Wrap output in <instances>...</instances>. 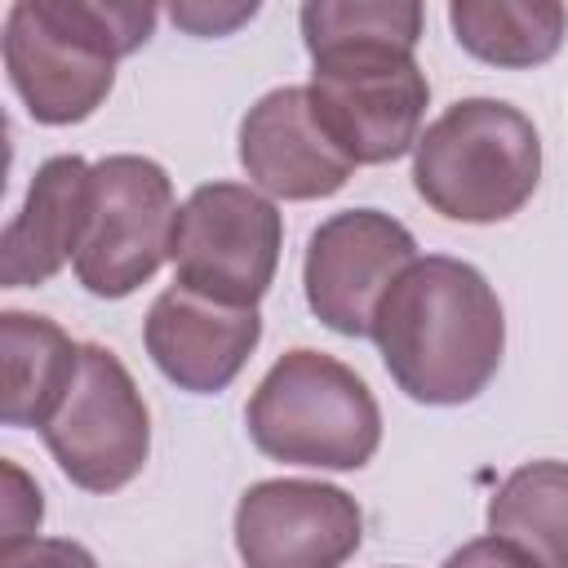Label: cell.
I'll use <instances>...</instances> for the list:
<instances>
[{"instance_id":"cell-9","label":"cell","mask_w":568,"mask_h":568,"mask_svg":"<svg viewBox=\"0 0 568 568\" xmlns=\"http://www.w3.org/2000/svg\"><path fill=\"white\" fill-rule=\"evenodd\" d=\"M413 262L417 240L399 217L382 209H342L306 240V306L324 328L342 337H368L377 302Z\"/></svg>"},{"instance_id":"cell-12","label":"cell","mask_w":568,"mask_h":568,"mask_svg":"<svg viewBox=\"0 0 568 568\" xmlns=\"http://www.w3.org/2000/svg\"><path fill=\"white\" fill-rule=\"evenodd\" d=\"M240 164L248 182L275 200H324L355 173V164L320 129L306 84H280L244 111Z\"/></svg>"},{"instance_id":"cell-18","label":"cell","mask_w":568,"mask_h":568,"mask_svg":"<svg viewBox=\"0 0 568 568\" xmlns=\"http://www.w3.org/2000/svg\"><path fill=\"white\" fill-rule=\"evenodd\" d=\"M4 532H0V546L4 541H27L40 532V519H44V497H40V484L18 466V462H4Z\"/></svg>"},{"instance_id":"cell-11","label":"cell","mask_w":568,"mask_h":568,"mask_svg":"<svg viewBox=\"0 0 568 568\" xmlns=\"http://www.w3.org/2000/svg\"><path fill=\"white\" fill-rule=\"evenodd\" d=\"M151 364L191 395L226 390L262 342L257 306H226L182 284H169L142 324Z\"/></svg>"},{"instance_id":"cell-4","label":"cell","mask_w":568,"mask_h":568,"mask_svg":"<svg viewBox=\"0 0 568 568\" xmlns=\"http://www.w3.org/2000/svg\"><path fill=\"white\" fill-rule=\"evenodd\" d=\"M257 453L284 466L359 470L382 444V408L368 382L311 346L284 351L244 408Z\"/></svg>"},{"instance_id":"cell-6","label":"cell","mask_w":568,"mask_h":568,"mask_svg":"<svg viewBox=\"0 0 568 568\" xmlns=\"http://www.w3.org/2000/svg\"><path fill=\"white\" fill-rule=\"evenodd\" d=\"M284 217L244 182H204L178 209L173 284L226 306H257L275 284Z\"/></svg>"},{"instance_id":"cell-2","label":"cell","mask_w":568,"mask_h":568,"mask_svg":"<svg viewBox=\"0 0 568 568\" xmlns=\"http://www.w3.org/2000/svg\"><path fill=\"white\" fill-rule=\"evenodd\" d=\"M155 31V4L142 0H18L4 13V71L36 124L62 129L89 120L115 62Z\"/></svg>"},{"instance_id":"cell-7","label":"cell","mask_w":568,"mask_h":568,"mask_svg":"<svg viewBox=\"0 0 568 568\" xmlns=\"http://www.w3.org/2000/svg\"><path fill=\"white\" fill-rule=\"evenodd\" d=\"M58 470L84 493H120L151 457V408L115 351L84 342L80 373L40 426Z\"/></svg>"},{"instance_id":"cell-15","label":"cell","mask_w":568,"mask_h":568,"mask_svg":"<svg viewBox=\"0 0 568 568\" xmlns=\"http://www.w3.org/2000/svg\"><path fill=\"white\" fill-rule=\"evenodd\" d=\"M448 27L470 58L528 71L559 53L568 36V9L559 0H453Z\"/></svg>"},{"instance_id":"cell-16","label":"cell","mask_w":568,"mask_h":568,"mask_svg":"<svg viewBox=\"0 0 568 568\" xmlns=\"http://www.w3.org/2000/svg\"><path fill=\"white\" fill-rule=\"evenodd\" d=\"M488 532L524 546L546 568H568V462H524L488 497Z\"/></svg>"},{"instance_id":"cell-17","label":"cell","mask_w":568,"mask_h":568,"mask_svg":"<svg viewBox=\"0 0 568 568\" xmlns=\"http://www.w3.org/2000/svg\"><path fill=\"white\" fill-rule=\"evenodd\" d=\"M302 40L311 58L342 49H417L422 4L417 0H306Z\"/></svg>"},{"instance_id":"cell-14","label":"cell","mask_w":568,"mask_h":568,"mask_svg":"<svg viewBox=\"0 0 568 568\" xmlns=\"http://www.w3.org/2000/svg\"><path fill=\"white\" fill-rule=\"evenodd\" d=\"M0 351H4V399H0V422L22 430V426H44L58 404L67 399L75 373H80V342L67 337L62 324L49 315L31 311H4L0 315Z\"/></svg>"},{"instance_id":"cell-8","label":"cell","mask_w":568,"mask_h":568,"mask_svg":"<svg viewBox=\"0 0 568 568\" xmlns=\"http://www.w3.org/2000/svg\"><path fill=\"white\" fill-rule=\"evenodd\" d=\"M178 200L164 164L146 155H106L93 164V213L75 253V280L93 297L138 293L169 257Z\"/></svg>"},{"instance_id":"cell-20","label":"cell","mask_w":568,"mask_h":568,"mask_svg":"<svg viewBox=\"0 0 568 568\" xmlns=\"http://www.w3.org/2000/svg\"><path fill=\"white\" fill-rule=\"evenodd\" d=\"M169 18L191 31V36H231L235 27L253 22L257 18V4L253 0H178L169 4Z\"/></svg>"},{"instance_id":"cell-3","label":"cell","mask_w":568,"mask_h":568,"mask_svg":"<svg viewBox=\"0 0 568 568\" xmlns=\"http://www.w3.org/2000/svg\"><path fill=\"white\" fill-rule=\"evenodd\" d=\"M541 182L537 124L501 98H462L413 146V186L448 222H506Z\"/></svg>"},{"instance_id":"cell-10","label":"cell","mask_w":568,"mask_h":568,"mask_svg":"<svg viewBox=\"0 0 568 568\" xmlns=\"http://www.w3.org/2000/svg\"><path fill=\"white\" fill-rule=\"evenodd\" d=\"M364 541L359 501L324 479H257L235 506L244 568H342Z\"/></svg>"},{"instance_id":"cell-13","label":"cell","mask_w":568,"mask_h":568,"mask_svg":"<svg viewBox=\"0 0 568 568\" xmlns=\"http://www.w3.org/2000/svg\"><path fill=\"white\" fill-rule=\"evenodd\" d=\"M93 213V164L80 155H49L22 209L9 217L0 235V284L4 288H40L67 262H75Z\"/></svg>"},{"instance_id":"cell-5","label":"cell","mask_w":568,"mask_h":568,"mask_svg":"<svg viewBox=\"0 0 568 568\" xmlns=\"http://www.w3.org/2000/svg\"><path fill=\"white\" fill-rule=\"evenodd\" d=\"M311 62V111L355 169L390 164L417 146L430 84L408 49H342Z\"/></svg>"},{"instance_id":"cell-19","label":"cell","mask_w":568,"mask_h":568,"mask_svg":"<svg viewBox=\"0 0 568 568\" xmlns=\"http://www.w3.org/2000/svg\"><path fill=\"white\" fill-rule=\"evenodd\" d=\"M0 568H98V559L71 537H27L0 546Z\"/></svg>"},{"instance_id":"cell-21","label":"cell","mask_w":568,"mask_h":568,"mask_svg":"<svg viewBox=\"0 0 568 568\" xmlns=\"http://www.w3.org/2000/svg\"><path fill=\"white\" fill-rule=\"evenodd\" d=\"M439 568H546L537 555H528L524 546L488 532V537H475L466 546H457Z\"/></svg>"},{"instance_id":"cell-1","label":"cell","mask_w":568,"mask_h":568,"mask_svg":"<svg viewBox=\"0 0 568 568\" xmlns=\"http://www.w3.org/2000/svg\"><path fill=\"white\" fill-rule=\"evenodd\" d=\"M368 337L390 382L430 408H457L488 390L506 351V315L479 266L426 253L386 288Z\"/></svg>"}]
</instances>
